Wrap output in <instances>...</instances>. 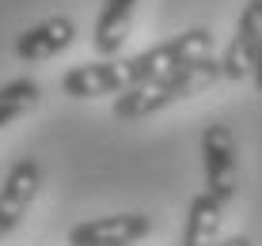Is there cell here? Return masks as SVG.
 Masks as SVG:
<instances>
[{
	"label": "cell",
	"instance_id": "obj_8",
	"mask_svg": "<svg viewBox=\"0 0 262 246\" xmlns=\"http://www.w3.org/2000/svg\"><path fill=\"white\" fill-rule=\"evenodd\" d=\"M258 38H262V0H247V8H243V15H239V27H236V34H232L224 57H221V76L224 80L236 84V80L251 76V57H255Z\"/></svg>",
	"mask_w": 262,
	"mask_h": 246
},
{
	"label": "cell",
	"instance_id": "obj_9",
	"mask_svg": "<svg viewBox=\"0 0 262 246\" xmlns=\"http://www.w3.org/2000/svg\"><path fill=\"white\" fill-rule=\"evenodd\" d=\"M133 8H137V0H103L99 19H95V38H92V45H95L99 57H114V53L125 45Z\"/></svg>",
	"mask_w": 262,
	"mask_h": 246
},
{
	"label": "cell",
	"instance_id": "obj_4",
	"mask_svg": "<svg viewBox=\"0 0 262 246\" xmlns=\"http://www.w3.org/2000/svg\"><path fill=\"white\" fill-rule=\"evenodd\" d=\"M152 231V220L144 212H114L95 216L69 231V246H133Z\"/></svg>",
	"mask_w": 262,
	"mask_h": 246
},
{
	"label": "cell",
	"instance_id": "obj_3",
	"mask_svg": "<svg viewBox=\"0 0 262 246\" xmlns=\"http://www.w3.org/2000/svg\"><path fill=\"white\" fill-rule=\"evenodd\" d=\"M236 170H239V156H236V136L228 125L213 121L202 133V175H205V193L213 201H221L224 208L236 197Z\"/></svg>",
	"mask_w": 262,
	"mask_h": 246
},
{
	"label": "cell",
	"instance_id": "obj_12",
	"mask_svg": "<svg viewBox=\"0 0 262 246\" xmlns=\"http://www.w3.org/2000/svg\"><path fill=\"white\" fill-rule=\"evenodd\" d=\"M251 80H255V87H258V95H262V38L255 45V57H251Z\"/></svg>",
	"mask_w": 262,
	"mask_h": 246
},
{
	"label": "cell",
	"instance_id": "obj_2",
	"mask_svg": "<svg viewBox=\"0 0 262 246\" xmlns=\"http://www.w3.org/2000/svg\"><path fill=\"white\" fill-rule=\"evenodd\" d=\"M213 53V31L209 27H190V31L175 34V38L152 45V50L137 53V57L125 61V76H129V87L133 84H144V80H156V76H167V72H179L194 61L209 57Z\"/></svg>",
	"mask_w": 262,
	"mask_h": 246
},
{
	"label": "cell",
	"instance_id": "obj_13",
	"mask_svg": "<svg viewBox=\"0 0 262 246\" xmlns=\"http://www.w3.org/2000/svg\"><path fill=\"white\" fill-rule=\"evenodd\" d=\"M216 246H255V242H251L247 235H232V239H221Z\"/></svg>",
	"mask_w": 262,
	"mask_h": 246
},
{
	"label": "cell",
	"instance_id": "obj_5",
	"mask_svg": "<svg viewBox=\"0 0 262 246\" xmlns=\"http://www.w3.org/2000/svg\"><path fill=\"white\" fill-rule=\"evenodd\" d=\"M38 186H42V167H38V159H31V156L19 159L4 175V186H0V242L19 227L27 208L38 197Z\"/></svg>",
	"mask_w": 262,
	"mask_h": 246
},
{
	"label": "cell",
	"instance_id": "obj_1",
	"mask_svg": "<svg viewBox=\"0 0 262 246\" xmlns=\"http://www.w3.org/2000/svg\"><path fill=\"white\" fill-rule=\"evenodd\" d=\"M216 80H221V61L209 53V57L194 61V65H186L179 72H167V76H156V80L125 87L122 95H114V117H122V121L152 117V114L164 110V106L179 103V99H190L198 91L213 87Z\"/></svg>",
	"mask_w": 262,
	"mask_h": 246
},
{
	"label": "cell",
	"instance_id": "obj_6",
	"mask_svg": "<svg viewBox=\"0 0 262 246\" xmlns=\"http://www.w3.org/2000/svg\"><path fill=\"white\" fill-rule=\"evenodd\" d=\"M129 87V76H125V61L103 57V61H88V65H76L61 76V91L69 99H103V95H122Z\"/></svg>",
	"mask_w": 262,
	"mask_h": 246
},
{
	"label": "cell",
	"instance_id": "obj_11",
	"mask_svg": "<svg viewBox=\"0 0 262 246\" xmlns=\"http://www.w3.org/2000/svg\"><path fill=\"white\" fill-rule=\"evenodd\" d=\"M42 99V87L34 84V80H8L4 87H0V129L4 125H12L15 117H23L27 110H34V103Z\"/></svg>",
	"mask_w": 262,
	"mask_h": 246
},
{
	"label": "cell",
	"instance_id": "obj_10",
	"mask_svg": "<svg viewBox=\"0 0 262 246\" xmlns=\"http://www.w3.org/2000/svg\"><path fill=\"white\" fill-rule=\"evenodd\" d=\"M224 220V205L213 201L209 193H198L190 208H186V227H183V246H216V231H221Z\"/></svg>",
	"mask_w": 262,
	"mask_h": 246
},
{
	"label": "cell",
	"instance_id": "obj_7",
	"mask_svg": "<svg viewBox=\"0 0 262 246\" xmlns=\"http://www.w3.org/2000/svg\"><path fill=\"white\" fill-rule=\"evenodd\" d=\"M76 42V23L69 19V15H50V19L27 27L23 34H15L12 42V53L19 61H50L57 57V53H65L69 45Z\"/></svg>",
	"mask_w": 262,
	"mask_h": 246
}]
</instances>
